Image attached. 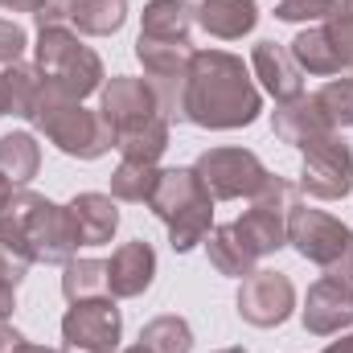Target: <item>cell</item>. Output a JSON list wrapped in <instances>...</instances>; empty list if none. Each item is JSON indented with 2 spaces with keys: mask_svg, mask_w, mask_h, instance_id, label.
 Wrapping results in <instances>:
<instances>
[{
  "mask_svg": "<svg viewBox=\"0 0 353 353\" xmlns=\"http://www.w3.org/2000/svg\"><path fill=\"white\" fill-rule=\"evenodd\" d=\"M111 148L123 157V161H140V165H157L169 148V119L165 115H152L144 123H132V128H119L111 132Z\"/></svg>",
  "mask_w": 353,
  "mask_h": 353,
  "instance_id": "obj_20",
  "label": "cell"
},
{
  "mask_svg": "<svg viewBox=\"0 0 353 353\" xmlns=\"http://www.w3.org/2000/svg\"><path fill=\"white\" fill-rule=\"evenodd\" d=\"M140 345L148 353H189L193 350V329L185 316H157L140 329Z\"/></svg>",
  "mask_w": 353,
  "mask_h": 353,
  "instance_id": "obj_29",
  "label": "cell"
},
{
  "mask_svg": "<svg viewBox=\"0 0 353 353\" xmlns=\"http://www.w3.org/2000/svg\"><path fill=\"white\" fill-rule=\"evenodd\" d=\"M193 8L189 0H148L144 17H140V37H157V41H189L193 29Z\"/></svg>",
  "mask_w": 353,
  "mask_h": 353,
  "instance_id": "obj_23",
  "label": "cell"
},
{
  "mask_svg": "<svg viewBox=\"0 0 353 353\" xmlns=\"http://www.w3.org/2000/svg\"><path fill=\"white\" fill-rule=\"evenodd\" d=\"M230 226H234V234L247 243V251L255 259H267V255H275V251L288 247V210L251 201V210L243 218H234Z\"/></svg>",
  "mask_w": 353,
  "mask_h": 353,
  "instance_id": "obj_16",
  "label": "cell"
},
{
  "mask_svg": "<svg viewBox=\"0 0 353 353\" xmlns=\"http://www.w3.org/2000/svg\"><path fill=\"white\" fill-rule=\"evenodd\" d=\"M288 247H296L300 259L316 263L325 275L353 283V230L345 222H337L333 214L292 201L288 205Z\"/></svg>",
  "mask_w": 353,
  "mask_h": 353,
  "instance_id": "obj_5",
  "label": "cell"
},
{
  "mask_svg": "<svg viewBox=\"0 0 353 353\" xmlns=\"http://www.w3.org/2000/svg\"><path fill=\"white\" fill-rule=\"evenodd\" d=\"M41 94H46V79H41L37 66L12 62V66L0 70V111L4 115L33 123L37 119V107H41Z\"/></svg>",
  "mask_w": 353,
  "mask_h": 353,
  "instance_id": "obj_18",
  "label": "cell"
},
{
  "mask_svg": "<svg viewBox=\"0 0 353 353\" xmlns=\"http://www.w3.org/2000/svg\"><path fill=\"white\" fill-rule=\"evenodd\" d=\"M304 329L312 337H341L353 325V283L350 279H333V275H321L308 296H304Z\"/></svg>",
  "mask_w": 353,
  "mask_h": 353,
  "instance_id": "obj_11",
  "label": "cell"
},
{
  "mask_svg": "<svg viewBox=\"0 0 353 353\" xmlns=\"http://www.w3.org/2000/svg\"><path fill=\"white\" fill-rule=\"evenodd\" d=\"M33 54H37L33 66L41 70V79L58 90L62 99L83 103L94 90H103V79H107L103 74V58L90 50L70 25L66 29H37Z\"/></svg>",
  "mask_w": 353,
  "mask_h": 353,
  "instance_id": "obj_2",
  "label": "cell"
},
{
  "mask_svg": "<svg viewBox=\"0 0 353 353\" xmlns=\"http://www.w3.org/2000/svg\"><path fill=\"white\" fill-rule=\"evenodd\" d=\"M41 169V144L33 132H8L0 136V173L12 185H29Z\"/></svg>",
  "mask_w": 353,
  "mask_h": 353,
  "instance_id": "obj_26",
  "label": "cell"
},
{
  "mask_svg": "<svg viewBox=\"0 0 353 353\" xmlns=\"http://www.w3.org/2000/svg\"><path fill=\"white\" fill-rule=\"evenodd\" d=\"M62 296L70 304L111 296V288H107V263H99V259H70L66 271H62Z\"/></svg>",
  "mask_w": 353,
  "mask_h": 353,
  "instance_id": "obj_28",
  "label": "cell"
},
{
  "mask_svg": "<svg viewBox=\"0 0 353 353\" xmlns=\"http://www.w3.org/2000/svg\"><path fill=\"white\" fill-rule=\"evenodd\" d=\"M119 353H148L144 345H132V350H119Z\"/></svg>",
  "mask_w": 353,
  "mask_h": 353,
  "instance_id": "obj_41",
  "label": "cell"
},
{
  "mask_svg": "<svg viewBox=\"0 0 353 353\" xmlns=\"http://www.w3.org/2000/svg\"><path fill=\"white\" fill-rule=\"evenodd\" d=\"M210 201H214V197L205 193L201 176L193 173V169H161L157 189H152V197H148V210H152L165 226H176L185 214H193V210H201V205H210Z\"/></svg>",
  "mask_w": 353,
  "mask_h": 353,
  "instance_id": "obj_12",
  "label": "cell"
},
{
  "mask_svg": "<svg viewBox=\"0 0 353 353\" xmlns=\"http://www.w3.org/2000/svg\"><path fill=\"white\" fill-rule=\"evenodd\" d=\"M189 58H193V46L189 41H157V37H136V62L144 66V74L152 83H176L185 79L189 70Z\"/></svg>",
  "mask_w": 353,
  "mask_h": 353,
  "instance_id": "obj_21",
  "label": "cell"
},
{
  "mask_svg": "<svg viewBox=\"0 0 353 353\" xmlns=\"http://www.w3.org/2000/svg\"><path fill=\"white\" fill-rule=\"evenodd\" d=\"M300 189L316 201H341L353 189V148L341 140V132H329L300 148Z\"/></svg>",
  "mask_w": 353,
  "mask_h": 353,
  "instance_id": "obj_8",
  "label": "cell"
},
{
  "mask_svg": "<svg viewBox=\"0 0 353 353\" xmlns=\"http://www.w3.org/2000/svg\"><path fill=\"white\" fill-rule=\"evenodd\" d=\"M157 279V251L136 239V243H123L111 259H107V288L115 300H136L152 288Z\"/></svg>",
  "mask_w": 353,
  "mask_h": 353,
  "instance_id": "obj_13",
  "label": "cell"
},
{
  "mask_svg": "<svg viewBox=\"0 0 353 353\" xmlns=\"http://www.w3.org/2000/svg\"><path fill=\"white\" fill-rule=\"evenodd\" d=\"M12 312H17V288L12 283H0V325H8Z\"/></svg>",
  "mask_w": 353,
  "mask_h": 353,
  "instance_id": "obj_36",
  "label": "cell"
},
{
  "mask_svg": "<svg viewBox=\"0 0 353 353\" xmlns=\"http://www.w3.org/2000/svg\"><path fill=\"white\" fill-rule=\"evenodd\" d=\"M0 218H8L17 226V234L29 247L33 263H62L66 267L79 255V247H83L70 210L58 205V201H50V197H41V193H29V189L17 193L12 205Z\"/></svg>",
  "mask_w": 353,
  "mask_h": 353,
  "instance_id": "obj_3",
  "label": "cell"
},
{
  "mask_svg": "<svg viewBox=\"0 0 353 353\" xmlns=\"http://www.w3.org/2000/svg\"><path fill=\"white\" fill-rule=\"evenodd\" d=\"M123 337V316L115 308V296L79 300L62 316V350L58 353H115Z\"/></svg>",
  "mask_w": 353,
  "mask_h": 353,
  "instance_id": "obj_7",
  "label": "cell"
},
{
  "mask_svg": "<svg viewBox=\"0 0 353 353\" xmlns=\"http://www.w3.org/2000/svg\"><path fill=\"white\" fill-rule=\"evenodd\" d=\"M161 165H140V161H119L111 173V197L115 201H132V205H148L152 189H157Z\"/></svg>",
  "mask_w": 353,
  "mask_h": 353,
  "instance_id": "obj_27",
  "label": "cell"
},
{
  "mask_svg": "<svg viewBox=\"0 0 353 353\" xmlns=\"http://www.w3.org/2000/svg\"><path fill=\"white\" fill-rule=\"evenodd\" d=\"M205 251H210V267L218 271V275H230V279H247L251 271H255V255L247 251V243L234 234V226L226 222V226H214L210 234H205Z\"/></svg>",
  "mask_w": 353,
  "mask_h": 353,
  "instance_id": "obj_25",
  "label": "cell"
},
{
  "mask_svg": "<svg viewBox=\"0 0 353 353\" xmlns=\"http://www.w3.org/2000/svg\"><path fill=\"white\" fill-rule=\"evenodd\" d=\"M312 99H316V103H321V111L329 115L333 132H341V128H353V79L337 74V79H329L325 87L316 90Z\"/></svg>",
  "mask_w": 353,
  "mask_h": 353,
  "instance_id": "obj_31",
  "label": "cell"
},
{
  "mask_svg": "<svg viewBox=\"0 0 353 353\" xmlns=\"http://www.w3.org/2000/svg\"><path fill=\"white\" fill-rule=\"evenodd\" d=\"M66 210L74 218V230H79L83 247H107L119 230V205H115L111 193H79Z\"/></svg>",
  "mask_w": 353,
  "mask_h": 353,
  "instance_id": "obj_19",
  "label": "cell"
},
{
  "mask_svg": "<svg viewBox=\"0 0 353 353\" xmlns=\"http://www.w3.org/2000/svg\"><path fill=\"white\" fill-rule=\"evenodd\" d=\"M296 312V283L283 271H251L239 288V316L255 329H279Z\"/></svg>",
  "mask_w": 353,
  "mask_h": 353,
  "instance_id": "obj_9",
  "label": "cell"
},
{
  "mask_svg": "<svg viewBox=\"0 0 353 353\" xmlns=\"http://www.w3.org/2000/svg\"><path fill=\"white\" fill-rule=\"evenodd\" d=\"M193 21L218 41H239L259 25V0H201Z\"/></svg>",
  "mask_w": 353,
  "mask_h": 353,
  "instance_id": "obj_17",
  "label": "cell"
},
{
  "mask_svg": "<svg viewBox=\"0 0 353 353\" xmlns=\"http://www.w3.org/2000/svg\"><path fill=\"white\" fill-rule=\"evenodd\" d=\"M33 128L62 157H74V161H99L103 152H111V128L103 123V115L83 107V103H74V99H62L50 83H46Z\"/></svg>",
  "mask_w": 353,
  "mask_h": 353,
  "instance_id": "obj_4",
  "label": "cell"
},
{
  "mask_svg": "<svg viewBox=\"0 0 353 353\" xmlns=\"http://www.w3.org/2000/svg\"><path fill=\"white\" fill-rule=\"evenodd\" d=\"M99 115L111 132L119 128H132V123H144L152 115H165V99L152 79H128V74H115L111 83H103L99 90Z\"/></svg>",
  "mask_w": 353,
  "mask_h": 353,
  "instance_id": "obj_10",
  "label": "cell"
},
{
  "mask_svg": "<svg viewBox=\"0 0 353 353\" xmlns=\"http://www.w3.org/2000/svg\"><path fill=\"white\" fill-rule=\"evenodd\" d=\"M12 197H17V185H12V181H8V176L0 173V214H4V210H8V205H12Z\"/></svg>",
  "mask_w": 353,
  "mask_h": 353,
  "instance_id": "obj_39",
  "label": "cell"
},
{
  "mask_svg": "<svg viewBox=\"0 0 353 353\" xmlns=\"http://www.w3.org/2000/svg\"><path fill=\"white\" fill-rule=\"evenodd\" d=\"M341 4H345V8H353V0H341Z\"/></svg>",
  "mask_w": 353,
  "mask_h": 353,
  "instance_id": "obj_43",
  "label": "cell"
},
{
  "mask_svg": "<svg viewBox=\"0 0 353 353\" xmlns=\"http://www.w3.org/2000/svg\"><path fill=\"white\" fill-rule=\"evenodd\" d=\"M288 54H292V62L300 66V74H316V79H337V74H341V58H337V50H333L329 33H325L321 25L296 33L292 46H288Z\"/></svg>",
  "mask_w": 353,
  "mask_h": 353,
  "instance_id": "obj_22",
  "label": "cell"
},
{
  "mask_svg": "<svg viewBox=\"0 0 353 353\" xmlns=\"http://www.w3.org/2000/svg\"><path fill=\"white\" fill-rule=\"evenodd\" d=\"M29 50V33L17 21H0V66L21 62V54Z\"/></svg>",
  "mask_w": 353,
  "mask_h": 353,
  "instance_id": "obj_34",
  "label": "cell"
},
{
  "mask_svg": "<svg viewBox=\"0 0 353 353\" xmlns=\"http://www.w3.org/2000/svg\"><path fill=\"white\" fill-rule=\"evenodd\" d=\"M218 353H247V350H239V345H234V350H218Z\"/></svg>",
  "mask_w": 353,
  "mask_h": 353,
  "instance_id": "obj_42",
  "label": "cell"
},
{
  "mask_svg": "<svg viewBox=\"0 0 353 353\" xmlns=\"http://www.w3.org/2000/svg\"><path fill=\"white\" fill-rule=\"evenodd\" d=\"M25 337L12 329V325H0V353H17V345H21Z\"/></svg>",
  "mask_w": 353,
  "mask_h": 353,
  "instance_id": "obj_37",
  "label": "cell"
},
{
  "mask_svg": "<svg viewBox=\"0 0 353 353\" xmlns=\"http://www.w3.org/2000/svg\"><path fill=\"white\" fill-rule=\"evenodd\" d=\"M193 173L201 176V185L214 201H239V197L259 201L275 185V173L251 148H210L197 157Z\"/></svg>",
  "mask_w": 353,
  "mask_h": 353,
  "instance_id": "obj_6",
  "label": "cell"
},
{
  "mask_svg": "<svg viewBox=\"0 0 353 353\" xmlns=\"http://www.w3.org/2000/svg\"><path fill=\"white\" fill-rule=\"evenodd\" d=\"M325 353H353V333L337 337V341H329V345H325Z\"/></svg>",
  "mask_w": 353,
  "mask_h": 353,
  "instance_id": "obj_40",
  "label": "cell"
},
{
  "mask_svg": "<svg viewBox=\"0 0 353 353\" xmlns=\"http://www.w3.org/2000/svg\"><path fill=\"white\" fill-rule=\"evenodd\" d=\"M0 115H4V111H0Z\"/></svg>",
  "mask_w": 353,
  "mask_h": 353,
  "instance_id": "obj_44",
  "label": "cell"
},
{
  "mask_svg": "<svg viewBox=\"0 0 353 353\" xmlns=\"http://www.w3.org/2000/svg\"><path fill=\"white\" fill-rule=\"evenodd\" d=\"M29 267H33L29 247L21 243L17 226H12L8 218H0V283H12V288H17V283L29 275Z\"/></svg>",
  "mask_w": 353,
  "mask_h": 353,
  "instance_id": "obj_30",
  "label": "cell"
},
{
  "mask_svg": "<svg viewBox=\"0 0 353 353\" xmlns=\"http://www.w3.org/2000/svg\"><path fill=\"white\" fill-rule=\"evenodd\" d=\"M321 29L329 33L333 50H337V58H341V74H350V70H353V8L341 4V12H337V17H329Z\"/></svg>",
  "mask_w": 353,
  "mask_h": 353,
  "instance_id": "obj_33",
  "label": "cell"
},
{
  "mask_svg": "<svg viewBox=\"0 0 353 353\" xmlns=\"http://www.w3.org/2000/svg\"><path fill=\"white\" fill-rule=\"evenodd\" d=\"M341 12V0H279L275 4V21H288V25H325L329 17Z\"/></svg>",
  "mask_w": 353,
  "mask_h": 353,
  "instance_id": "obj_32",
  "label": "cell"
},
{
  "mask_svg": "<svg viewBox=\"0 0 353 353\" xmlns=\"http://www.w3.org/2000/svg\"><path fill=\"white\" fill-rule=\"evenodd\" d=\"M128 21V0H70V29L79 37H111Z\"/></svg>",
  "mask_w": 353,
  "mask_h": 353,
  "instance_id": "obj_24",
  "label": "cell"
},
{
  "mask_svg": "<svg viewBox=\"0 0 353 353\" xmlns=\"http://www.w3.org/2000/svg\"><path fill=\"white\" fill-rule=\"evenodd\" d=\"M176 111L205 132H239L263 115V90L239 54L193 50L189 70L176 87Z\"/></svg>",
  "mask_w": 353,
  "mask_h": 353,
  "instance_id": "obj_1",
  "label": "cell"
},
{
  "mask_svg": "<svg viewBox=\"0 0 353 353\" xmlns=\"http://www.w3.org/2000/svg\"><path fill=\"white\" fill-rule=\"evenodd\" d=\"M41 4H46V0H0V8H4V12H29V17H33Z\"/></svg>",
  "mask_w": 353,
  "mask_h": 353,
  "instance_id": "obj_38",
  "label": "cell"
},
{
  "mask_svg": "<svg viewBox=\"0 0 353 353\" xmlns=\"http://www.w3.org/2000/svg\"><path fill=\"white\" fill-rule=\"evenodd\" d=\"M271 128H275V136H279L283 144H292V148H304V144H312V140H321V136L333 132L329 115L321 111V103H316L312 94H300V99H292V103H279L275 115H271Z\"/></svg>",
  "mask_w": 353,
  "mask_h": 353,
  "instance_id": "obj_15",
  "label": "cell"
},
{
  "mask_svg": "<svg viewBox=\"0 0 353 353\" xmlns=\"http://www.w3.org/2000/svg\"><path fill=\"white\" fill-rule=\"evenodd\" d=\"M37 29H66L70 25V0H46L37 12H33Z\"/></svg>",
  "mask_w": 353,
  "mask_h": 353,
  "instance_id": "obj_35",
  "label": "cell"
},
{
  "mask_svg": "<svg viewBox=\"0 0 353 353\" xmlns=\"http://www.w3.org/2000/svg\"><path fill=\"white\" fill-rule=\"evenodd\" d=\"M251 70H255L259 87L275 99V107L304 94V74H300V66L292 62V54L279 41H259L251 50Z\"/></svg>",
  "mask_w": 353,
  "mask_h": 353,
  "instance_id": "obj_14",
  "label": "cell"
}]
</instances>
